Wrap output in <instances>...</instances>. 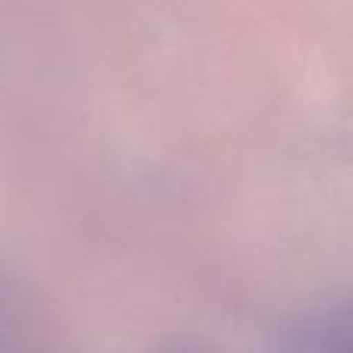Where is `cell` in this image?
<instances>
[{
  "label": "cell",
  "instance_id": "obj_1",
  "mask_svg": "<svg viewBox=\"0 0 353 353\" xmlns=\"http://www.w3.org/2000/svg\"><path fill=\"white\" fill-rule=\"evenodd\" d=\"M279 353H353V301L294 323Z\"/></svg>",
  "mask_w": 353,
  "mask_h": 353
}]
</instances>
